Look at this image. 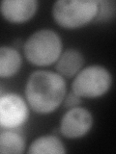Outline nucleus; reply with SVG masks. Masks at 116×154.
Segmentation results:
<instances>
[{"label":"nucleus","instance_id":"ddd939ff","mask_svg":"<svg viewBox=\"0 0 116 154\" xmlns=\"http://www.w3.org/2000/svg\"><path fill=\"white\" fill-rule=\"evenodd\" d=\"M64 101H65V106L67 108H75V107H77V106L81 103L80 96L76 95L75 93H72V91L66 96Z\"/></svg>","mask_w":116,"mask_h":154},{"label":"nucleus","instance_id":"9d476101","mask_svg":"<svg viewBox=\"0 0 116 154\" xmlns=\"http://www.w3.org/2000/svg\"><path fill=\"white\" fill-rule=\"evenodd\" d=\"M21 66V57L12 47H0V77H11L18 73Z\"/></svg>","mask_w":116,"mask_h":154},{"label":"nucleus","instance_id":"1a4fd4ad","mask_svg":"<svg viewBox=\"0 0 116 154\" xmlns=\"http://www.w3.org/2000/svg\"><path fill=\"white\" fill-rule=\"evenodd\" d=\"M83 65V56L76 49H68L57 59L56 69L61 76L72 77Z\"/></svg>","mask_w":116,"mask_h":154},{"label":"nucleus","instance_id":"39448f33","mask_svg":"<svg viewBox=\"0 0 116 154\" xmlns=\"http://www.w3.org/2000/svg\"><path fill=\"white\" fill-rule=\"evenodd\" d=\"M28 117V107L21 96L16 94L0 95V128L18 129Z\"/></svg>","mask_w":116,"mask_h":154},{"label":"nucleus","instance_id":"7ed1b4c3","mask_svg":"<svg viewBox=\"0 0 116 154\" xmlns=\"http://www.w3.org/2000/svg\"><path fill=\"white\" fill-rule=\"evenodd\" d=\"M97 12L98 1L95 0H59L52 9L55 21L69 29L86 25L95 19Z\"/></svg>","mask_w":116,"mask_h":154},{"label":"nucleus","instance_id":"9b49d317","mask_svg":"<svg viewBox=\"0 0 116 154\" xmlns=\"http://www.w3.org/2000/svg\"><path fill=\"white\" fill-rule=\"evenodd\" d=\"M66 152L64 144L57 137L43 136L36 139L29 146L28 153L32 154H63Z\"/></svg>","mask_w":116,"mask_h":154},{"label":"nucleus","instance_id":"0eeeda50","mask_svg":"<svg viewBox=\"0 0 116 154\" xmlns=\"http://www.w3.org/2000/svg\"><path fill=\"white\" fill-rule=\"evenodd\" d=\"M37 7L36 0H4L0 3V12L8 21L21 23L35 14Z\"/></svg>","mask_w":116,"mask_h":154},{"label":"nucleus","instance_id":"6e6552de","mask_svg":"<svg viewBox=\"0 0 116 154\" xmlns=\"http://www.w3.org/2000/svg\"><path fill=\"white\" fill-rule=\"evenodd\" d=\"M25 148V138L18 129H1L0 153L21 154Z\"/></svg>","mask_w":116,"mask_h":154},{"label":"nucleus","instance_id":"f03ea898","mask_svg":"<svg viewBox=\"0 0 116 154\" xmlns=\"http://www.w3.org/2000/svg\"><path fill=\"white\" fill-rule=\"evenodd\" d=\"M62 51L60 37L50 29L37 31L24 45L26 59L36 66H50L57 61Z\"/></svg>","mask_w":116,"mask_h":154},{"label":"nucleus","instance_id":"f257e3e1","mask_svg":"<svg viewBox=\"0 0 116 154\" xmlns=\"http://www.w3.org/2000/svg\"><path fill=\"white\" fill-rule=\"evenodd\" d=\"M66 95V83L58 73L46 70L35 71L25 87V96L32 110L48 114L56 110Z\"/></svg>","mask_w":116,"mask_h":154},{"label":"nucleus","instance_id":"423d86ee","mask_svg":"<svg viewBox=\"0 0 116 154\" xmlns=\"http://www.w3.org/2000/svg\"><path fill=\"white\" fill-rule=\"evenodd\" d=\"M93 125V117L88 110L75 107L69 110L61 119V134L69 139L83 137L90 131Z\"/></svg>","mask_w":116,"mask_h":154},{"label":"nucleus","instance_id":"f8f14e48","mask_svg":"<svg viewBox=\"0 0 116 154\" xmlns=\"http://www.w3.org/2000/svg\"><path fill=\"white\" fill-rule=\"evenodd\" d=\"M115 3L114 1H98V12L95 19L97 21H108L114 17Z\"/></svg>","mask_w":116,"mask_h":154},{"label":"nucleus","instance_id":"20e7f679","mask_svg":"<svg viewBox=\"0 0 116 154\" xmlns=\"http://www.w3.org/2000/svg\"><path fill=\"white\" fill-rule=\"evenodd\" d=\"M110 86L109 71L101 66H90L79 72L72 82V90L80 97L94 98L105 94Z\"/></svg>","mask_w":116,"mask_h":154}]
</instances>
